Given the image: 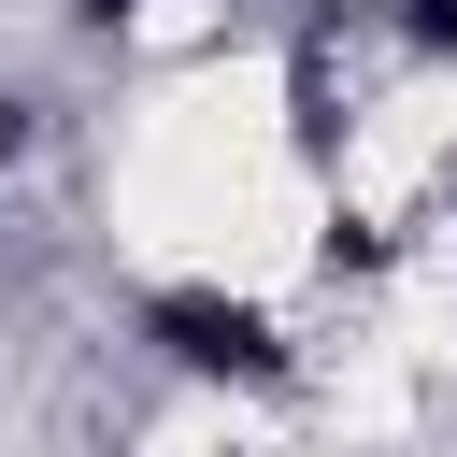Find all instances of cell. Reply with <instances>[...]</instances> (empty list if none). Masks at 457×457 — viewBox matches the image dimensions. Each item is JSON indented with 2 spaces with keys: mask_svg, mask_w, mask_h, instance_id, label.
Returning a JSON list of instances; mask_svg holds the SVG:
<instances>
[{
  "mask_svg": "<svg viewBox=\"0 0 457 457\" xmlns=\"http://www.w3.org/2000/svg\"><path fill=\"white\" fill-rule=\"evenodd\" d=\"M443 143H457V100H371L357 129H343V171H328V200L343 214H414L428 200V171H443Z\"/></svg>",
  "mask_w": 457,
  "mask_h": 457,
  "instance_id": "obj_1",
  "label": "cell"
}]
</instances>
